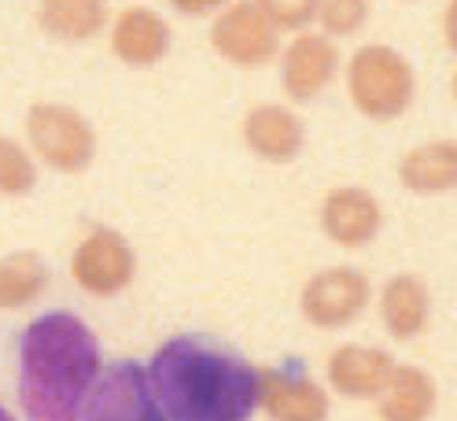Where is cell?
<instances>
[{
  "label": "cell",
  "mask_w": 457,
  "mask_h": 421,
  "mask_svg": "<svg viewBox=\"0 0 457 421\" xmlns=\"http://www.w3.org/2000/svg\"><path fill=\"white\" fill-rule=\"evenodd\" d=\"M107 0H41V26L63 41H85L100 34Z\"/></svg>",
  "instance_id": "17"
},
{
  "label": "cell",
  "mask_w": 457,
  "mask_h": 421,
  "mask_svg": "<svg viewBox=\"0 0 457 421\" xmlns=\"http://www.w3.org/2000/svg\"><path fill=\"white\" fill-rule=\"evenodd\" d=\"M0 421H15V417H12V414H8L4 407H0Z\"/></svg>",
  "instance_id": "24"
},
{
  "label": "cell",
  "mask_w": 457,
  "mask_h": 421,
  "mask_svg": "<svg viewBox=\"0 0 457 421\" xmlns=\"http://www.w3.org/2000/svg\"><path fill=\"white\" fill-rule=\"evenodd\" d=\"M365 303H369V281L351 266L325 270L310 277L303 289V315L321 329L354 322L365 311Z\"/></svg>",
  "instance_id": "6"
},
{
  "label": "cell",
  "mask_w": 457,
  "mask_h": 421,
  "mask_svg": "<svg viewBox=\"0 0 457 421\" xmlns=\"http://www.w3.org/2000/svg\"><path fill=\"white\" fill-rule=\"evenodd\" d=\"M318 4L321 0H259L262 15L273 26H284V30H295V26L310 22L313 15H318Z\"/></svg>",
  "instance_id": "22"
},
{
  "label": "cell",
  "mask_w": 457,
  "mask_h": 421,
  "mask_svg": "<svg viewBox=\"0 0 457 421\" xmlns=\"http://www.w3.org/2000/svg\"><path fill=\"white\" fill-rule=\"evenodd\" d=\"M26 133L34 152L55 171H85L96 148L93 126L63 104H37L26 119Z\"/></svg>",
  "instance_id": "4"
},
{
  "label": "cell",
  "mask_w": 457,
  "mask_h": 421,
  "mask_svg": "<svg viewBox=\"0 0 457 421\" xmlns=\"http://www.w3.org/2000/svg\"><path fill=\"white\" fill-rule=\"evenodd\" d=\"M48 285V266L37 256H8L0 263V307L34 303Z\"/></svg>",
  "instance_id": "19"
},
{
  "label": "cell",
  "mask_w": 457,
  "mask_h": 421,
  "mask_svg": "<svg viewBox=\"0 0 457 421\" xmlns=\"http://www.w3.org/2000/svg\"><path fill=\"white\" fill-rule=\"evenodd\" d=\"M145 374L166 421H247L259 407V374L199 336L162 344Z\"/></svg>",
  "instance_id": "1"
},
{
  "label": "cell",
  "mask_w": 457,
  "mask_h": 421,
  "mask_svg": "<svg viewBox=\"0 0 457 421\" xmlns=\"http://www.w3.org/2000/svg\"><path fill=\"white\" fill-rule=\"evenodd\" d=\"M111 45H114V52H119L126 63L148 67V63H155V60H162V55H166L170 30H166V22L155 12L129 8V12L119 15V22H114Z\"/></svg>",
  "instance_id": "13"
},
{
  "label": "cell",
  "mask_w": 457,
  "mask_h": 421,
  "mask_svg": "<svg viewBox=\"0 0 457 421\" xmlns=\"http://www.w3.org/2000/svg\"><path fill=\"white\" fill-rule=\"evenodd\" d=\"M351 97L369 119H395L413 100V71L398 52L369 45L351 60Z\"/></svg>",
  "instance_id": "3"
},
{
  "label": "cell",
  "mask_w": 457,
  "mask_h": 421,
  "mask_svg": "<svg viewBox=\"0 0 457 421\" xmlns=\"http://www.w3.org/2000/svg\"><path fill=\"white\" fill-rule=\"evenodd\" d=\"M387 374H391V358L377 348L347 344V348L332 351V362H328L332 384L339 392H347V396H377Z\"/></svg>",
  "instance_id": "14"
},
{
  "label": "cell",
  "mask_w": 457,
  "mask_h": 421,
  "mask_svg": "<svg viewBox=\"0 0 457 421\" xmlns=\"http://www.w3.org/2000/svg\"><path fill=\"white\" fill-rule=\"evenodd\" d=\"M74 281L93 296L122 292L133 281V251H129V244L119 233H111V230L89 233L81 240V248L74 251Z\"/></svg>",
  "instance_id": "8"
},
{
  "label": "cell",
  "mask_w": 457,
  "mask_h": 421,
  "mask_svg": "<svg viewBox=\"0 0 457 421\" xmlns=\"http://www.w3.org/2000/svg\"><path fill=\"white\" fill-rule=\"evenodd\" d=\"M225 0H174V8L178 12H188V15H207L214 8H221Z\"/></svg>",
  "instance_id": "23"
},
{
  "label": "cell",
  "mask_w": 457,
  "mask_h": 421,
  "mask_svg": "<svg viewBox=\"0 0 457 421\" xmlns=\"http://www.w3.org/2000/svg\"><path fill=\"white\" fill-rule=\"evenodd\" d=\"M403 181L413 192H446L457 181V148L450 140L413 148L403 159Z\"/></svg>",
  "instance_id": "16"
},
{
  "label": "cell",
  "mask_w": 457,
  "mask_h": 421,
  "mask_svg": "<svg viewBox=\"0 0 457 421\" xmlns=\"http://www.w3.org/2000/svg\"><path fill=\"white\" fill-rule=\"evenodd\" d=\"M244 140L251 152H259L270 163H288L303 148V122L288 107H254L244 119Z\"/></svg>",
  "instance_id": "12"
},
{
  "label": "cell",
  "mask_w": 457,
  "mask_h": 421,
  "mask_svg": "<svg viewBox=\"0 0 457 421\" xmlns=\"http://www.w3.org/2000/svg\"><path fill=\"white\" fill-rule=\"evenodd\" d=\"M259 403L280 421H321L328 410L325 392L306 377L295 358L259 374Z\"/></svg>",
  "instance_id": "9"
},
{
  "label": "cell",
  "mask_w": 457,
  "mask_h": 421,
  "mask_svg": "<svg viewBox=\"0 0 457 421\" xmlns=\"http://www.w3.org/2000/svg\"><path fill=\"white\" fill-rule=\"evenodd\" d=\"M318 12L332 34H354L369 15V0H321Z\"/></svg>",
  "instance_id": "21"
},
{
  "label": "cell",
  "mask_w": 457,
  "mask_h": 421,
  "mask_svg": "<svg viewBox=\"0 0 457 421\" xmlns=\"http://www.w3.org/2000/svg\"><path fill=\"white\" fill-rule=\"evenodd\" d=\"M336 74V48L328 38L303 34L292 41L288 55H284V86L295 100H313Z\"/></svg>",
  "instance_id": "11"
},
{
  "label": "cell",
  "mask_w": 457,
  "mask_h": 421,
  "mask_svg": "<svg viewBox=\"0 0 457 421\" xmlns=\"http://www.w3.org/2000/svg\"><path fill=\"white\" fill-rule=\"evenodd\" d=\"M321 226L336 244L358 248L380 230V204L361 189H336L321 207Z\"/></svg>",
  "instance_id": "10"
},
{
  "label": "cell",
  "mask_w": 457,
  "mask_h": 421,
  "mask_svg": "<svg viewBox=\"0 0 457 421\" xmlns=\"http://www.w3.org/2000/svg\"><path fill=\"white\" fill-rule=\"evenodd\" d=\"M384 417L387 421H420L432 410V381L420 370H395L384 381Z\"/></svg>",
  "instance_id": "18"
},
{
  "label": "cell",
  "mask_w": 457,
  "mask_h": 421,
  "mask_svg": "<svg viewBox=\"0 0 457 421\" xmlns=\"http://www.w3.org/2000/svg\"><path fill=\"white\" fill-rule=\"evenodd\" d=\"M273 30L277 26L262 15V8L244 0V4H233L228 12H221V19L211 30V41L225 60H233L240 67H262L266 60H273V52H277V34Z\"/></svg>",
  "instance_id": "7"
},
{
  "label": "cell",
  "mask_w": 457,
  "mask_h": 421,
  "mask_svg": "<svg viewBox=\"0 0 457 421\" xmlns=\"http://www.w3.org/2000/svg\"><path fill=\"white\" fill-rule=\"evenodd\" d=\"M19 396L30 421H81L89 388L100 377V348L74 315H45L22 333Z\"/></svg>",
  "instance_id": "2"
},
{
  "label": "cell",
  "mask_w": 457,
  "mask_h": 421,
  "mask_svg": "<svg viewBox=\"0 0 457 421\" xmlns=\"http://www.w3.org/2000/svg\"><path fill=\"white\" fill-rule=\"evenodd\" d=\"M34 163L30 156H26L15 140L8 137H0V192L4 196H22V192H30L34 189Z\"/></svg>",
  "instance_id": "20"
},
{
  "label": "cell",
  "mask_w": 457,
  "mask_h": 421,
  "mask_svg": "<svg viewBox=\"0 0 457 421\" xmlns=\"http://www.w3.org/2000/svg\"><path fill=\"white\" fill-rule=\"evenodd\" d=\"M380 315H384V325L391 329V336L410 341L428 322V289L410 274L391 277L380 296Z\"/></svg>",
  "instance_id": "15"
},
{
  "label": "cell",
  "mask_w": 457,
  "mask_h": 421,
  "mask_svg": "<svg viewBox=\"0 0 457 421\" xmlns=\"http://www.w3.org/2000/svg\"><path fill=\"white\" fill-rule=\"evenodd\" d=\"M81 421H166V417L148 388V374L137 362H114L89 388Z\"/></svg>",
  "instance_id": "5"
}]
</instances>
